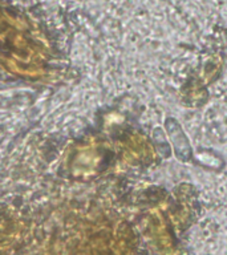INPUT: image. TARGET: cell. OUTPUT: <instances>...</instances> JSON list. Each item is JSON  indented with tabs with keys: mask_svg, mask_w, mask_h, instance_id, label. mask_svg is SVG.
<instances>
[{
	"mask_svg": "<svg viewBox=\"0 0 227 255\" xmlns=\"http://www.w3.org/2000/svg\"><path fill=\"white\" fill-rule=\"evenodd\" d=\"M163 127H165V131H166L169 141L171 143L175 158L182 163L190 162L194 155V150L191 146L190 139L183 130L182 125L178 123V120H175L171 116H167L163 123Z\"/></svg>",
	"mask_w": 227,
	"mask_h": 255,
	"instance_id": "6da1fadb",
	"label": "cell"
},
{
	"mask_svg": "<svg viewBox=\"0 0 227 255\" xmlns=\"http://www.w3.org/2000/svg\"><path fill=\"white\" fill-rule=\"evenodd\" d=\"M193 161H194L195 163L201 165V166L214 171L222 170L223 167H225V165H226L225 159H223L218 153H215L214 150H211V149H198L197 151H194Z\"/></svg>",
	"mask_w": 227,
	"mask_h": 255,
	"instance_id": "7a4b0ae2",
	"label": "cell"
}]
</instances>
